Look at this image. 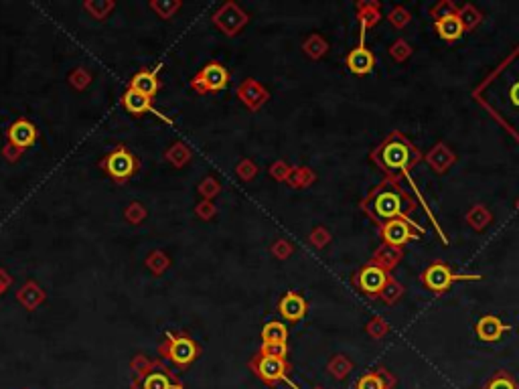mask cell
Instances as JSON below:
<instances>
[{
	"label": "cell",
	"mask_w": 519,
	"mask_h": 389,
	"mask_svg": "<svg viewBox=\"0 0 519 389\" xmlns=\"http://www.w3.org/2000/svg\"><path fill=\"white\" fill-rule=\"evenodd\" d=\"M132 89H136L138 93H143L146 98H152V95L157 93V89H159V79H157L155 73L143 71V73L134 75V79H132Z\"/></svg>",
	"instance_id": "15"
},
{
	"label": "cell",
	"mask_w": 519,
	"mask_h": 389,
	"mask_svg": "<svg viewBox=\"0 0 519 389\" xmlns=\"http://www.w3.org/2000/svg\"><path fill=\"white\" fill-rule=\"evenodd\" d=\"M150 98H146L143 93H138L136 89H128L124 95V106L128 112L132 114H143L146 110H150V104H148Z\"/></svg>",
	"instance_id": "16"
},
{
	"label": "cell",
	"mask_w": 519,
	"mask_h": 389,
	"mask_svg": "<svg viewBox=\"0 0 519 389\" xmlns=\"http://www.w3.org/2000/svg\"><path fill=\"white\" fill-rule=\"evenodd\" d=\"M509 324H503L497 317H483L477 324V335L483 341H499L503 331H509Z\"/></svg>",
	"instance_id": "11"
},
{
	"label": "cell",
	"mask_w": 519,
	"mask_h": 389,
	"mask_svg": "<svg viewBox=\"0 0 519 389\" xmlns=\"http://www.w3.org/2000/svg\"><path fill=\"white\" fill-rule=\"evenodd\" d=\"M381 164L390 171H404L410 160V148L406 142L392 140L381 146Z\"/></svg>",
	"instance_id": "2"
},
{
	"label": "cell",
	"mask_w": 519,
	"mask_h": 389,
	"mask_svg": "<svg viewBox=\"0 0 519 389\" xmlns=\"http://www.w3.org/2000/svg\"><path fill=\"white\" fill-rule=\"evenodd\" d=\"M468 278H481V276H456V274H452L450 270H448L447 265L442 264H434L430 265L428 270H426V274H424V282L428 286L430 290H436V292H440V290H447L448 286L452 282H456V280H468Z\"/></svg>",
	"instance_id": "3"
},
{
	"label": "cell",
	"mask_w": 519,
	"mask_h": 389,
	"mask_svg": "<svg viewBox=\"0 0 519 389\" xmlns=\"http://www.w3.org/2000/svg\"><path fill=\"white\" fill-rule=\"evenodd\" d=\"M171 359L177 363V365H189V363H193V359L197 357V347H195V343L191 341V338H187V336H177V338H173V343H171Z\"/></svg>",
	"instance_id": "7"
},
{
	"label": "cell",
	"mask_w": 519,
	"mask_h": 389,
	"mask_svg": "<svg viewBox=\"0 0 519 389\" xmlns=\"http://www.w3.org/2000/svg\"><path fill=\"white\" fill-rule=\"evenodd\" d=\"M507 104L511 107L519 110V79L515 84L509 86V93H507Z\"/></svg>",
	"instance_id": "22"
},
{
	"label": "cell",
	"mask_w": 519,
	"mask_h": 389,
	"mask_svg": "<svg viewBox=\"0 0 519 389\" xmlns=\"http://www.w3.org/2000/svg\"><path fill=\"white\" fill-rule=\"evenodd\" d=\"M280 312L288 320H301L306 312V302L298 294H287L280 302Z\"/></svg>",
	"instance_id": "12"
},
{
	"label": "cell",
	"mask_w": 519,
	"mask_h": 389,
	"mask_svg": "<svg viewBox=\"0 0 519 389\" xmlns=\"http://www.w3.org/2000/svg\"><path fill=\"white\" fill-rule=\"evenodd\" d=\"M199 79H201V84H203L205 89L217 91V89H223L228 86V71L219 63H209L205 70L201 71Z\"/></svg>",
	"instance_id": "8"
},
{
	"label": "cell",
	"mask_w": 519,
	"mask_h": 389,
	"mask_svg": "<svg viewBox=\"0 0 519 389\" xmlns=\"http://www.w3.org/2000/svg\"><path fill=\"white\" fill-rule=\"evenodd\" d=\"M288 331L282 322H270L262 331V338L264 343H287Z\"/></svg>",
	"instance_id": "17"
},
{
	"label": "cell",
	"mask_w": 519,
	"mask_h": 389,
	"mask_svg": "<svg viewBox=\"0 0 519 389\" xmlns=\"http://www.w3.org/2000/svg\"><path fill=\"white\" fill-rule=\"evenodd\" d=\"M412 228H416V225H412L408 219H394V221H388V223L383 225V237H386L388 244L402 246V244H406L408 239H412L414 237Z\"/></svg>",
	"instance_id": "6"
},
{
	"label": "cell",
	"mask_w": 519,
	"mask_h": 389,
	"mask_svg": "<svg viewBox=\"0 0 519 389\" xmlns=\"http://www.w3.org/2000/svg\"><path fill=\"white\" fill-rule=\"evenodd\" d=\"M107 173L118 180H124L134 173V159L126 152V150H116L112 152L106 160Z\"/></svg>",
	"instance_id": "5"
},
{
	"label": "cell",
	"mask_w": 519,
	"mask_h": 389,
	"mask_svg": "<svg viewBox=\"0 0 519 389\" xmlns=\"http://www.w3.org/2000/svg\"><path fill=\"white\" fill-rule=\"evenodd\" d=\"M8 136H11V142H13L17 148H27V146H31V144L35 142L37 130L31 122L18 120V122H15V124L11 126Z\"/></svg>",
	"instance_id": "10"
},
{
	"label": "cell",
	"mask_w": 519,
	"mask_h": 389,
	"mask_svg": "<svg viewBox=\"0 0 519 389\" xmlns=\"http://www.w3.org/2000/svg\"><path fill=\"white\" fill-rule=\"evenodd\" d=\"M347 65L353 73H367L374 67V55L369 53L363 45H359L357 49H353L347 57Z\"/></svg>",
	"instance_id": "13"
},
{
	"label": "cell",
	"mask_w": 519,
	"mask_h": 389,
	"mask_svg": "<svg viewBox=\"0 0 519 389\" xmlns=\"http://www.w3.org/2000/svg\"><path fill=\"white\" fill-rule=\"evenodd\" d=\"M288 353L287 343H264L262 355L264 357H274V359H284Z\"/></svg>",
	"instance_id": "19"
},
{
	"label": "cell",
	"mask_w": 519,
	"mask_h": 389,
	"mask_svg": "<svg viewBox=\"0 0 519 389\" xmlns=\"http://www.w3.org/2000/svg\"><path fill=\"white\" fill-rule=\"evenodd\" d=\"M357 389H388V388H386L383 379H381L377 373H367V375H363V377L359 379Z\"/></svg>",
	"instance_id": "20"
},
{
	"label": "cell",
	"mask_w": 519,
	"mask_h": 389,
	"mask_svg": "<svg viewBox=\"0 0 519 389\" xmlns=\"http://www.w3.org/2000/svg\"><path fill=\"white\" fill-rule=\"evenodd\" d=\"M256 371L264 381L274 383L278 379H287V363H284V359H274V357L262 355L256 361Z\"/></svg>",
	"instance_id": "4"
},
{
	"label": "cell",
	"mask_w": 519,
	"mask_h": 389,
	"mask_svg": "<svg viewBox=\"0 0 519 389\" xmlns=\"http://www.w3.org/2000/svg\"><path fill=\"white\" fill-rule=\"evenodd\" d=\"M372 215L377 221H394V219H406L404 213V197L402 191L390 187L377 191L374 201H372Z\"/></svg>",
	"instance_id": "1"
},
{
	"label": "cell",
	"mask_w": 519,
	"mask_h": 389,
	"mask_svg": "<svg viewBox=\"0 0 519 389\" xmlns=\"http://www.w3.org/2000/svg\"><path fill=\"white\" fill-rule=\"evenodd\" d=\"M359 286L367 294H377L386 286V272L377 265H369L359 274Z\"/></svg>",
	"instance_id": "9"
},
{
	"label": "cell",
	"mask_w": 519,
	"mask_h": 389,
	"mask_svg": "<svg viewBox=\"0 0 519 389\" xmlns=\"http://www.w3.org/2000/svg\"><path fill=\"white\" fill-rule=\"evenodd\" d=\"M436 29H438V35L447 41H454L463 35V22L461 18L454 17V15H447L436 22Z\"/></svg>",
	"instance_id": "14"
},
{
	"label": "cell",
	"mask_w": 519,
	"mask_h": 389,
	"mask_svg": "<svg viewBox=\"0 0 519 389\" xmlns=\"http://www.w3.org/2000/svg\"><path fill=\"white\" fill-rule=\"evenodd\" d=\"M485 389H518V385H515V381H513L509 375L499 373V375H495V377L487 383V388Z\"/></svg>",
	"instance_id": "21"
},
{
	"label": "cell",
	"mask_w": 519,
	"mask_h": 389,
	"mask_svg": "<svg viewBox=\"0 0 519 389\" xmlns=\"http://www.w3.org/2000/svg\"><path fill=\"white\" fill-rule=\"evenodd\" d=\"M143 389H173V383H171V379H169L164 373L155 371L148 373V375L144 377Z\"/></svg>",
	"instance_id": "18"
}]
</instances>
